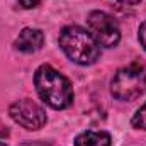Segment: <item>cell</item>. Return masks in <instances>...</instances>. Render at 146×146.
<instances>
[{
    "label": "cell",
    "mask_w": 146,
    "mask_h": 146,
    "mask_svg": "<svg viewBox=\"0 0 146 146\" xmlns=\"http://www.w3.org/2000/svg\"><path fill=\"white\" fill-rule=\"evenodd\" d=\"M34 87L39 99L51 109L63 110L73 104V87L70 80L51 65H41L34 73Z\"/></svg>",
    "instance_id": "obj_1"
},
{
    "label": "cell",
    "mask_w": 146,
    "mask_h": 146,
    "mask_svg": "<svg viewBox=\"0 0 146 146\" xmlns=\"http://www.w3.org/2000/svg\"><path fill=\"white\" fill-rule=\"evenodd\" d=\"M58 42L68 60L80 66L94 65L100 58V46L88 33V29H83L80 26L63 27L60 31Z\"/></svg>",
    "instance_id": "obj_2"
},
{
    "label": "cell",
    "mask_w": 146,
    "mask_h": 146,
    "mask_svg": "<svg viewBox=\"0 0 146 146\" xmlns=\"http://www.w3.org/2000/svg\"><path fill=\"white\" fill-rule=\"evenodd\" d=\"M145 92L146 68L141 63H131L127 66L119 68L110 82V94L114 95V99L122 102L136 100Z\"/></svg>",
    "instance_id": "obj_3"
},
{
    "label": "cell",
    "mask_w": 146,
    "mask_h": 146,
    "mask_svg": "<svg viewBox=\"0 0 146 146\" xmlns=\"http://www.w3.org/2000/svg\"><path fill=\"white\" fill-rule=\"evenodd\" d=\"M88 33L94 36L99 46L115 48L121 41V27L117 21L104 10H92L87 17Z\"/></svg>",
    "instance_id": "obj_4"
},
{
    "label": "cell",
    "mask_w": 146,
    "mask_h": 146,
    "mask_svg": "<svg viewBox=\"0 0 146 146\" xmlns=\"http://www.w3.org/2000/svg\"><path fill=\"white\" fill-rule=\"evenodd\" d=\"M9 115L12 117L15 124H19L21 127L27 131L41 129L48 121L46 110L31 99H22V100H15L14 104H10Z\"/></svg>",
    "instance_id": "obj_5"
},
{
    "label": "cell",
    "mask_w": 146,
    "mask_h": 146,
    "mask_svg": "<svg viewBox=\"0 0 146 146\" xmlns=\"http://www.w3.org/2000/svg\"><path fill=\"white\" fill-rule=\"evenodd\" d=\"M44 44V34L36 27H24L15 39L14 46L21 53H36Z\"/></svg>",
    "instance_id": "obj_6"
},
{
    "label": "cell",
    "mask_w": 146,
    "mask_h": 146,
    "mask_svg": "<svg viewBox=\"0 0 146 146\" xmlns=\"http://www.w3.org/2000/svg\"><path fill=\"white\" fill-rule=\"evenodd\" d=\"M75 146H112V138L106 131H83L75 138Z\"/></svg>",
    "instance_id": "obj_7"
},
{
    "label": "cell",
    "mask_w": 146,
    "mask_h": 146,
    "mask_svg": "<svg viewBox=\"0 0 146 146\" xmlns=\"http://www.w3.org/2000/svg\"><path fill=\"white\" fill-rule=\"evenodd\" d=\"M131 126L134 129H141V131H146V104H143L139 109L134 112L133 119H131Z\"/></svg>",
    "instance_id": "obj_8"
},
{
    "label": "cell",
    "mask_w": 146,
    "mask_h": 146,
    "mask_svg": "<svg viewBox=\"0 0 146 146\" xmlns=\"http://www.w3.org/2000/svg\"><path fill=\"white\" fill-rule=\"evenodd\" d=\"M138 39H139V42H141L143 49L146 51V21L139 26V29H138Z\"/></svg>",
    "instance_id": "obj_9"
},
{
    "label": "cell",
    "mask_w": 146,
    "mask_h": 146,
    "mask_svg": "<svg viewBox=\"0 0 146 146\" xmlns=\"http://www.w3.org/2000/svg\"><path fill=\"white\" fill-rule=\"evenodd\" d=\"M39 3H41V0H19V5H21L22 9H26V10L36 9Z\"/></svg>",
    "instance_id": "obj_10"
},
{
    "label": "cell",
    "mask_w": 146,
    "mask_h": 146,
    "mask_svg": "<svg viewBox=\"0 0 146 146\" xmlns=\"http://www.w3.org/2000/svg\"><path fill=\"white\" fill-rule=\"evenodd\" d=\"M21 146H51V145L44 143V141H27V143H22Z\"/></svg>",
    "instance_id": "obj_11"
},
{
    "label": "cell",
    "mask_w": 146,
    "mask_h": 146,
    "mask_svg": "<svg viewBox=\"0 0 146 146\" xmlns=\"http://www.w3.org/2000/svg\"><path fill=\"white\" fill-rule=\"evenodd\" d=\"M115 2H121V3H127V5H138L141 0H115Z\"/></svg>",
    "instance_id": "obj_12"
},
{
    "label": "cell",
    "mask_w": 146,
    "mask_h": 146,
    "mask_svg": "<svg viewBox=\"0 0 146 146\" xmlns=\"http://www.w3.org/2000/svg\"><path fill=\"white\" fill-rule=\"evenodd\" d=\"M7 134H9V129H7L3 124H0V138H5Z\"/></svg>",
    "instance_id": "obj_13"
},
{
    "label": "cell",
    "mask_w": 146,
    "mask_h": 146,
    "mask_svg": "<svg viewBox=\"0 0 146 146\" xmlns=\"http://www.w3.org/2000/svg\"><path fill=\"white\" fill-rule=\"evenodd\" d=\"M0 146H9V145H5V143H0Z\"/></svg>",
    "instance_id": "obj_14"
}]
</instances>
